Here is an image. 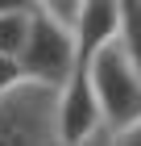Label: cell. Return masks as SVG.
Segmentation results:
<instances>
[{
	"instance_id": "cell-1",
	"label": "cell",
	"mask_w": 141,
	"mask_h": 146,
	"mask_svg": "<svg viewBox=\"0 0 141 146\" xmlns=\"http://www.w3.org/2000/svg\"><path fill=\"white\" fill-rule=\"evenodd\" d=\"M21 71L29 84L50 88V92H62L71 84V75L79 71L75 34L62 29L42 4H33V29H29V42L21 50Z\"/></svg>"
},
{
	"instance_id": "cell-2",
	"label": "cell",
	"mask_w": 141,
	"mask_h": 146,
	"mask_svg": "<svg viewBox=\"0 0 141 146\" xmlns=\"http://www.w3.org/2000/svg\"><path fill=\"white\" fill-rule=\"evenodd\" d=\"M87 75H91V88H96L100 113H104V125H108L112 138L141 125V75L120 54L116 42L87 63Z\"/></svg>"
},
{
	"instance_id": "cell-3",
	"label": "cell",
	"mask_w": 141,
	"mask_h": 146,
	"mask_svg": "<svg viewBox=\"0 0 141 146\" xmlns=\"http://www.w3.org/2000/svg\"><path fill=\"white\" fill-rule=\"evenodd\" d=\"M0 146H58V92L25 84L0 96Z\"/></svg>"
},
{
	"instance_id": "cell-4",
	"label": "cell",
	"mask_w": 141,
	"mask_h": 146,
	"mask_svg": "<svg viewBox=\"0 0 141 146\" xmlns=\"http://www.w3.org/2000/svg\"><path fill=\"white\" fill-rule=\"evenodd\" d=\"M104 134H108V125L100 113L91 75H87V67H79L71 84L58 92V146H91Z\"/></svg>"
},
{
	"instance_id": "cell-5",
	"label": "cell",
	"mask_w": 141,
	"mask_h": 146,
	"mask_svg": "<svg viewBox=\"0 0 141 146\" xmlns=\"http://www.w3.org/2000/svg\"><path fill=\"white\" fill-rule=\"evenodd\" d=\"M120 34V4L112 0H87L83 17L75 29V46H79V67H87L100 50H108Z\"/></svg>"
},
{
	"instance_id": "cell-6",
	"label": "cell",
	"mask_w": 141,
	"mask_h": 146,
	"mask_svg": "<svg viewBox=\"0 0 141 146\" xmlns=\"http://www.w3.org/2000/svg\"><path fill=\"white\" fill-rule=\"evenodd\" d=\"M29 29H33V4H4L0 9V54L21 58Z\"/></svg>"
},
{
	"instance_id": "cell-7",
	"label": "cell",
	"mask_w": 141,
	"mask_h": 146,
	"mask_svg": "<svg viewBox=\"0 0 141 146\" xmlns=\"http://www.w3.org/2000/svg\"><path fill=\"white\" fill-rule=\"evenodd\" d=\"M120 54L129 58L141 75V0H125L120 4V34H116Z\"/></svg>"
},
{
	"instance_id": "cell-8",
	"label": "cell",
	"mask_w": 141,
	"mask_h": 146,
	"mask_svg": "<svg viewBox=\"0 0 141 146\" xmlns=\"http://www.w3.org/2000/svg\"><path fill=\"white\" fill-rule=\"evenodd\" d=\"M29 79H25V71H21V58H4L0 54V96H9V92H17V88H25Z\"/></svg>"
},
{
	"instance_id": "cell-9",
	"label": "cell",
	"mask_w": 141,
	"mask_h": 146,
	"mask_svg": "<svg viewBox=\"0 0 141 146\" xmlns=\"http://www.w3.org/2000/svg\"><path fill=\"white\" fill-rule=\"evenodd\" d=\"M112 142H116V146H141V125H133V129H125V134H116Z\"/></svg>"
},
{
	"instance_id": "cell-10",
	"label": "cell",
	"mask_w": 141,
	"mask_h": 146,
	"mask_svg": "<svg viewBox=\"0 0 141 146\" xmlns=\"http://www.w3.org/2000/svg\"><path fill=\"white\" fill-rule=\"evenodd\" d=\"M91 146H116V142H112V134H104L100 142H91Z\"/></svg>"
}]
</instances>
